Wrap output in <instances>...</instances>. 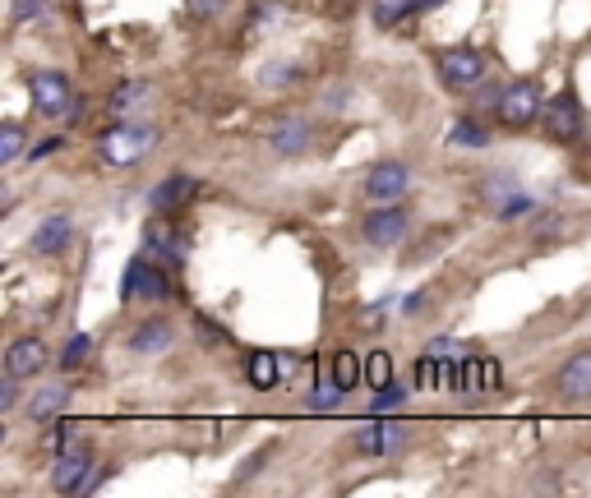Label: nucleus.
Instances as JSON below:
<instances>
[{"mask_svg":"<svg viewBox=\"0 0 591 498\" xmlns=\"http://www.w3.org/2000/svg\"><path fill=\"white\" fill-rule=\"evenodd\" d=\"M61 148H65V139H42V143H33V148H28V162H42V157L61 153Z\"/></svg>","mask_w":591,"mask_h":498,"instance_id":"35","label":"nucleus"},{"mask_svg":"<svg viewBox=\"0 0 591 498\" xmlns=\"http://www.w3.org/2000/svg\"><path fill=\"white\" fill-rule=\"evenodd\" d=\"M37 14H47V0H10V19L14 24H28Z\"/></svg>","mask_w":591,"mask_h":498,"instance_id":"32","label":"nucleus"},{"mask_svg":"<svg viewBox=\"0 0 591 498\" xmlns=\"http://www.w3.org/2000/svg\"><path fill=\"white\" fill-rule=\"evenodd\" d=\"M19 157H28L24 125H19V120H5V130H0V162L10 166V162H19Z\"/></svg>","mask_w":591,"mask_h":498,"instance_id":"27","label":"nucleus"},{"mask_svg":"<svg viewBox=\"0 0 591 498\" xmlns=\"http://www.w3.org/2000/svg\"><path fill=\"white\" fill-rule=\"evenodd\" d=\"M522 213H531V199H527V194H513V199L499 208V222H518Z\"/></svg>","mask_w":591,"mask_h":498,"instance_id":"34","label":"nucleus"},{"mask_svg":"<svg viewBox=\"0 0 591 498\" xmlns=\"http://www.w3.org/2000/svg\"><path fill=\"white\" fill-rule=\"evenodd\" d=\"M282 374H287V360H282L278 351H254V356L245 360V383H250V388H259V392L278 388Z\"/></svg>","mask_w":591,"mask_h":498,"instance_id":"18","label":"nucleus"},{"mask_svg":"<svg viewBox=\"0 0 591 498\" xmlns=\"http://www.w3.org/2000/svg\"><path fill=\"white\" fill-rule=\"evenodd\" d=\"M407 14H416V0H374V24L384 28H398Z\"/></svg>","mask_w":591,"mask_h":498,"instance_id":"25","label":"nucleus"},{"mask_svg":"<svg viewBox=\"0 0 591 498\" xmlns=\"http://www.w3.org/2000/svg\"><path fill=\"white\" fill-rule=\"evenodd\" d=\"M153 143H157L153 125H130V120H121V125L102 130L97 153H102V162L107 166H134V162H144V157L153 153Z\"/></svg>","mask_w":591,"mask_h":498,"instance_id":"2","label":"nucleus"},{"mask_svg":"<svg viewBox=\"0 0 591 498\" xmlns=\"http://www.w3.org/2000/svg\"><path fill=\"white\" fill-rule=\"evenodd\" d=\"M171 342H176V328H171L167 319H144L139 328L130 332V351H134V356H162Z\"/></svg>","mask_w":591,"mask_h":498,"instance_id":"17","label":"nucleus"},{"mask_svg":"<svg viewBox=\"0 0 591 498\" xmlns=\"http://www.w3.org/2000/svg\"><path fill=\"white\" fill-rule=\"evenodd\" d=\"M411 231V213L402 208V203H379V208H370L361 222V236L370 240L374 249H393L402 245Z\"/></svg>","mask_w":591,"mask_h":498,"instance_id":"7","label":"nucleus"},{"mask_svg":"<svg viewBox=\"0 0 591 498\" xmlns=\"http://www.w3.org/2000/svg\"><path fill=\"white\" fill-rule=\"evenodd\" d=\"M342 397H347V388H342V383L333 379V369H328L324 379H319V388L310 392V406H314V411H338Z\"/></svg>","mask_w":591,"mask_h":498,"instance_id":"26","label":"nucleus"},{"mask_svg":"<svg viewBox=\"0 0 591 498\" xmlns=\"http://www.w3.org/2000/svg\"><path fill=\"white\" fill-rule=\"evenodd\" d=\"M555 392L564 402H591V351H573L555 374Z\"/></svg>","mask_w":591,"mask_h":498,"instance_id":"13","label":"nucleus"},{"mask_svg":"<svg viewBox=\"0 0 591 498\" xmlns=\"http://www.w3.org/2000/svg\"><path fill=\"white\" fill-rule=\"evenodd\" d=\"M227 5H231V0H185V19H194V24H208V19H218Z\"/></svg>","mask_w":591,"mask_h":498,"instance_id":"30","label":"nucleus"},{"mask_svg":"<svg viewBox=\"0 0 591 498\" xmlns=\"http://www.w3.org/2000/svg\"><path fill=\"white\" fill-rule=\"evenodd\" d=\"M435 74L444 88L453 93H467V88H481L485 74H490V56L476 47H448L435 56Z\"/></svg>","mask_w":591,"mask_h":498,"instance_id":"3","label":"nucleus"},{"mask_svg":"<svg viewBox=\"0 0 591 498\" xmlns=\"http://www.w3.org/2000/svg\"><path fill=\"white\" fill-rule=\"evenodd\" d=\"M541 111H545V97H541V83L536 79H518V83H508L504 88V97H499V125L504 130H531L536 120H541Z\"/></svg>","mask_w":591,"mask_h":498,"instance_id":"4","label":"nucleus"},{"mask_svg":"<svg viewBox=\"0 0 591 498\" xmlns=\"http://www.w3.org/2000/svg\"><path fill=\"white\" fill-rule=\"evenodd\" d=\"M351 439H356V452H361V457H384V452L407 443V425H402V420H370V425H361Z\"/></svg>","mask_w":591,"mask_h":498,"instance_id":"12","label":"nucleus"},{"mask_svg":"<svg viewBox=\"0 0 591 498\" xmlns=\"http://www.w3.org/2000/svg\"><path fill=\"white\" fill-rule=\"evenodd\" d=\"M393 379H398V369H393V356H388V351H370V356H365V383L379 392V388H388Z\"/></svg>","mask_w":591,"mask_h":498,"instance_id":"24","label":"nucleus"},{"mask_svg":"<svg viewBox=\"0 0 591 498\" xmlns=\"http://www.w3.org/2000/svg\"><path fill=\"white\" fill-rule=\"evenodd\" d=\"M148 97V83L144 79H125V83H116L111 88V97H107V111L111 116H125V111H134L139 102Z\"/></svg>","mask_w":591,"mask_h":498,"instance_id":"22","label":"nucleus"},{"mask_svg":"<svg viewBox=\"0 0 591 498\" xmlns=\"http://www.w3.org/2000/svg\"><path fill=\"white\" fill-rule=\"evenodd\" d=\"M88 351H93V337H88V332L70 337V342H65V351H61V369H79L88 360Z\"/></svg>","mask_w":591,"mask_h":498,"instance_id":"29","label":"nucleus"},{"mask_svg":"<svg viewBox=\"0 0 591 498\" xmlns=\"http://www.w3.org/2000/svg\"><path fill=\"white\" fill-rule=\"evenodd\" d=\"M268 148L278 157H301L310 148V120H296V116H282L273 130H268Z\"/></svg>","mask_w":591,"mask_h":498,"instance_id":"16","label":"nucleus"},{"mask_svg":"<svg viewBox=\"0 0 591 498\" xmlns=\"http://www.w3.org/2000/svg\"><path fill=\"white\" fill-rule=\"evenodd\" d=\"M541 125H545V139L550 143H578L582 130H587V116H582V102L573 88H564L559 97H550L541 111Z\"/></svg>","mask_w":591,"mask_h":498,"instance_id":"6","label":"nucleus"},{"mask_svg":"<svg viewBox=\"0 0 591 498\" xmlns=\"http://www.w3.org/2000/svg\"><path fill=\"white\" fill-rule=\"evenodd\" d=\"M88 475H93V457H88V448L79 443V448L56 457V466H51V489H56V494H84Z\"/></svg>","mask_w":591,"mask_h":498,"instance_id":"11","label":"nucleus"},{"mask_svg":"<svg viewBox=\"0 0 591 498\" xmlns=\"http://www.w3.org/2000/svg\"><path fill=\"white\" fill-rule=\"evenodd\" d=\"M70 240H74V222L65 213L42 217V222H37V231H33V249H37V254H47V259L65 254V249H70Z\"/></svg>","mask_w":591,"mask_h":498,"instance_id":"15","label":"nucleus"},{"mask_svg":"<svg viewBox=\"0 0 591 498\" xmlns=\"http://www.w3.org/2000/svg\"><path fill=\"white\" fill-rule=\"evenodd\" d=\"M28 97H33L37 116L47 120H79V93L65 70H33L28 74Z\"/></svg>","mask_w":591,"mask_h":498,"instance_id":"1","label":"nucleus"},{"mask_svg":"<svg viewBox=\"0 0 591 498\" xmlns=\"http://www.w3.org/2000/svg\"><path fill=\"white\" fill-rule=\"evenodd\" d=\"M407 392H411V383L393 379L388 388H379V402H374V406H379V411H393V406H402V402H407Z\"/></svg>","mask_w":591,"mask_h":498,"instance_id":"31","label":"nucleus"},{"mask_svg":"<svg viewBox=\"0 0 591 498\" xmlns=\"http://www.w3.org/2000/svg\"><path fill=\"white\" fill-rule=\"evenodd\" d=\"M435 5H444V0H416V14H425V10H435Z\"/></svg>","mask_w":591,"mask_h":498,"instance_id":"36","label":"nucleus"},{"mask_svg":"<svg viewBox=\"0 0 591 498\" xmlns=\"http://www.w3.org/2000/svg\"><path fill=\"white\" fill-rule=\"evenodd\" d=\"M5 369H10L14 379H37V374L47 369V346L37 342V337H19V342H10V351H5Z\"/></svg>","mask_w":591,"mask_h":498,"instance_id":"14","label":"nucleus"},{"mask_svg":"<svg viewBox=\"0 0 591 498\" xmlns=\"http://www.w3.org/2000/svg\"><path fill=\"white\" fill-rule=\"evenodd\" d=\"M144 249H148V254H162L167 263H176V268H181V263H185V249H190V245H185V240L176 236L167 222H148V226H144Z\"/></svg>","mask_w":591,"mask_h":498,"instance_id":"19","label":"nucleus"},{"mask_svg":"<svg viewBox=\"0 0 591 498\" xmlns=\"http://www.w3.org/2000/svg\"><path fill=\"white\" fill-rule=\"evenodd\" d=\"M199 199V180L185 176V171H171L167 180H157L153 190H148V208L157 217H171V213H185V203Z\"/></svg>","mask_w":591,"mask_h":498,"instance_id":"10","label":"nucleus"},{"mask_svg":"<svg viewBox=\"0 0 591 498\" xmlns=\"http://www.w3.org/2000/svg\"><path fill=\"white\" fill-rule=\"evenodd\" d=\"M65 402H70V383H47V388H37L33 397H28V406H24V415L28 420H56V415L65 411Z\"/></svg>","mask_w":591,"mask_h":498,"instance_id":"20","label":"nucleus"},{"mask_svg":"<svg viewBox=\"0 0 591 498\" xmlns=\"http://www.w3.org/2000/svg\"><path fill=\"white\" fill-rule=\"evenodd\" d=\"M333 379L342 383V388H361L365 383V360L356 356V351H338V356H333Z\"/></svg>","mask_w":591,"mask_h":498,"instance_id":"23","label":"nucleus"},{"mask_svg":"<svg viewBox=\"0 0 591 498\" xmlns=\"http://www.w3.org/2000/svg\"><path fill=\"white\" fill-rule=\"evenodd\" d=\"M448 143H453V148H467V153H476V148H485V143H490V130L481 125V116H462V120H453Z\"/></svg>","mask_w":591,"mask_h":498,"instance_id":"21","label":"nucleus"},{"mask_svg":"<svg viewBox=\"0 0 591 498\" xmlns=\"http://www.w3.org/2000/svg\"><path fill=\"white\" fill-rule=\"evenodd\" d=\"M167 296H171V277L162 273V263H153V259H134L130 268H125L121 300H153V305H162Z\"/></svg>","mask_w":591,"mask_h":498,"instance_id":"8","label":"nucleus"},{"mask_svg":"<svg viewBox=\"0 0 591 498\" xmlns=\"http://www.w3.org/2000/svg\"><path fill=\"white\" fill-rule=\"evenodd\" d=\"M19 383L24 379H14L10 369L0 374V411H14V406H19Z\"/></svg>","mask_w":591,"mask_h":498,"instance_id":"33","label":"nucleus"},{"mask_svg":"<svg viewBox=\"0 0 591 498\" xmlns=\"http://www.w3.org/2000/svg\"><path fill=\"white\" fill-rule=\"evenodd\" d=\"M365 199L370 203H402L411 190V166L398 157H379V162L365 166Z\"/></svg>","mask_w":591,"mask_h":498,"instance_id":"5","label":"nucleus"},{"mask_svg":"<svg viewBox=\"0 0 591 498\" xmlns=\"http://www.w3.org/2000/svg\"><path fill=\"white\" fill-rule=\"evenodd\" d=\"M74 434H79V425H74L70 415H56V425H51V434L42 443H47L51 452H56V457H61V452H70L74 448Z\"/></svg>","mask_w":591,"mask_h":498,"instance_id":"28","label":"nucleus"},{"mask_svg":"<svg viewBox=\"0 0 591 498\" xmlns=\"http://www.w3.org/2000/svg\"><path fill=\"white\" fill-rule=\"evenodd\" d=\"M504 383V369H499L495 356H467L453 365V392L462 397H476V392H490Z\"/></svg>","mask_w":591,"mask_h":498,"instance_id":"9","label":"nucleus"}]
</instances>
